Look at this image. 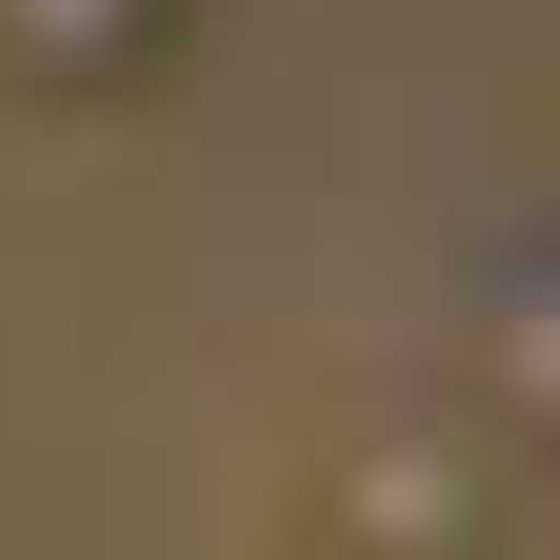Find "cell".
I'll return each mask as SVG.
<instances>
[{"instance_id": "3957f363", "label": "cell", "mask_w": 560, "mask_h": 560, "mask_svg": "<svg viewBox=\"0 0 560 560\" xmlns=\"http://www.w3.org/2000/svg\"><path fill=\"white\" fill-rule=\"evenodd\" d=\"M167 31H183V0H0V77L31 106H92V92H121Z\"/></svg>"}, {"instance_id": "6da1fadb", "label": "cell", "mask_w": 560, "mask_h": 560, "mask_svg": "<svg viewBox=\"0 0 560 560\" xmlns=\"http://www.w3.org/2000/svg\"><path fill=\"white\" fill-rule=\"evenodd\" d=\"M500 440L469 409H409L334 455V560H500Z\"/></svg>"}, {"instance_id": "7a4b0ae2", "label": "cell", "mask_w": 560, "mask_h": 560, "mask_svg": "<svg viewBox=\"0 0 560 560\" xmlns=\"http://www.w3.org/2000/svg\"><path fill=\"white\" fill-rule=\"evenodd\" d=\"M469 424L560 469V258H530L469 303Z\"/></svg>"}, {"instance_id": "277c9868", "label": "cell", "mask_w": 560, "mask_h": 560, "mask_svg": "<svg viewBox=\"0 0 560 560\" xmlns=\"http://www.w3.org/2000/svg\"><path fill=\"white\" fill-rule=\"evenodd\" d=\"M500 560H560V469H530V500L500 515Z\"/></svg>"}]
</instances>
